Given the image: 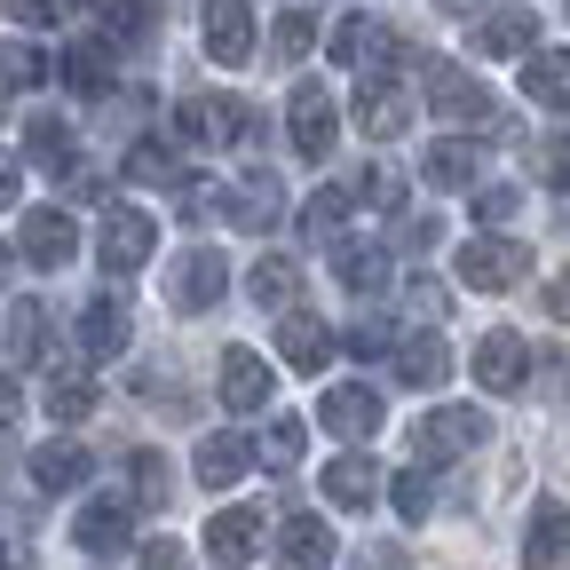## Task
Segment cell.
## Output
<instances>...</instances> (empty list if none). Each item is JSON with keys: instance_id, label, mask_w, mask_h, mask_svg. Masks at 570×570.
<instances>
[{"instance_id": "6da1fadb", "label": "cell", "mask_w": 570, "mask_h": 570, "mask_svg": "<svg viewBox=\"0 0 570 570\" xmlns=\"http://www.w3.org/2000/svg\"><path fill=\"white\" fill-rule=\"evenodd\" d=\"M523 277H531V246H515V238L475 230L460 246V285H468V294H515Z\"/></svg>"}, {"instance_id": "7a4b0ae2", "label": "cell", "mask_w": 570, "mask_h": 570, "mask_svg": "<svg viewBox=\"0 0 570 570\" xmlns=\"http://www.w3.org/2000/svg\"><path fill=\"white\" fill-rule=\"evenodd\" d=\"M151 246H159V223H151L142 206H104V230H96L104 277H135L142 262H151Z\"/></svg>"}, {"instance_id": "3957f363", "label": "cell", "mask_w": 570, "mask_h": 570, "mask_svg": "<svg viewBox=\"0 0 570 570\" xmlns=\"http://www.w3.org/2000/svg\"><path fill=\"white\" fill-rule=\"evenodd\" d=\"M325 56L348 63V71H389V63H404V40H396L381 17L356 9V17H341V24L325 32Z\"/></svg>"}, {"instance_id": "277c9868", "label": "cell", "mask_w": 570, "mask_h": 570, "mask_svg": "<svg viewBox=\"0 0 570 570\" xmlns=\"http://www.w3.org/2000/svg\"><path fill=\"white\" fill-rule=\"evenodd\" d=\"M483 444V404H436V412H420V428H412V452L420 460H460V452H475Z\"/></svg>"}, {"instance_id": "5b68a950", "label": "cell", "mask_w": 570, "mask_h": 570, "mask_svg": "<svg viewBox=\"0 0 570 570\" xmlns=\"http://www.w3.org/2000/svg\"><path fill=\"white\" fill-rule=\"evenodd\" d=\"M230 294V262L223 254H183L175 269H167V309H183V317H198V309H214V302H223Z\"/></svg>"}, {"instance_id": "8992f818", "label": "cell", "mask_w": 570, "mask_h": 570, "mask_svg": "<svg viewBox=\"0 0 570 570\" xmlns=\"http://www.w3.org/2000/svg\"><path fill=\"white\" fill-rule=\"evenodd\" d=\"M523 381H531V341H523V333H508V325L483 333V341H475V389L515 396Z\"/></svg>"}, {"instance_id": "52a82bcc", "label": "cell", "mask_w": 570, "mask_h": 570, "mask_svg": "<svg viewBox=\"0 0 570 570\" xmlns=\"http://www.w3.org/2000/svg\"><path fill=\"white\" fill-rule=\"evenodd\" d=\"M17 254L32 269H63L71 254H80V230H71V214L63 206H32L24 223H17Z\"/></svg>"}, {"instance_id": "ba28073f", "label": "cell", "mask_w": 570, "mask_h": 570, "mask_svg": "<svg viewBox=\"0 0 570 570\" xmlns=\"http://www.w3.org/2000/svg\"><path fill=\"white\" fill-rule=\"evenodd\" d=\"M333 325L309 317V309H277V365H294V373H325L333 365Z\"/></svg>"}, {"instance_id": "9c48e42d", "label": "cell", "mask_w": 570, "mask_h": 570, "mask_svg": "<svg viewBox=\"0 0 570 570\" xmlns=\"http://www.w3.org/2000/svg\"><path fill=\"white\" fill-rule=\"evenodd\" d=\"M198 24H206V56L238 71V63L254 56V24H262V17L246 9V0H206V17H198Z\"/></svg>"}, {"instance_id": "30bf717a", "label": "cell", "mask_w": 570, "mask_h": 570, "mask_svg": "<svg viewBox=\"0 0 570 570\" xmlns=\"http://www.w3.org/2000/svg\"><path fill=\"white\" fill-rule=\"evenodd\" d=\"M428 71V104L444 119H468V127H491V88H475L460 63H420Z\"/></svg>"}, {"instance_id": "8fae6325", "label": "cell", "mask_w": 570, "mask_h": 570, "mask_svg": "<svg viewBox=\"0 0 570 570\" xmlns=\"http://www.w3.org/2000/svg\"><path fill=\"white\" fill-rule=\"evenodd\" d=\"M285 127H294V159H325L333 151V96L294 80V104H285Z\"/></svg>"}, {"instance_id": "7c38bea8", "label": "cell", "mask_w": 570, "mask_h": 570, "mask_svg": "<svg viewBox=\"0 0 570 570\" xmlns=\"http://www.w3.org/2000/svg\"><path fill=\"white\" fill-rule=\"evenodd\" d=\"M71 539H80V554H96V562L135 554V523H127V508H119V499H96V508H80Z\"/></svg>"}, {"instance_id": "4fadbf2b", "label": "cell", "mask_w": 570, "mask_h": 570, "mask_svg": "<svg viewBox=\"0 0 570 570\" xmlns=\"http://www.w3.org/2000/svg\"><path fill=\"white\" fill-rule=\"evenodd\" d=\"M356 127H365L373 142H396L412 127V88H396L389 71H381L373 88H356Z\"/></svg>"}, {"instance_id": "5bb4252c", "label": "cell", "mask_w": 570, "mask_h": 570, "mask_svg": "<svg viewBox=\"0 0 570 570\" xmlns=\"http://www.w3.org/2000/svg\"><path fill=\"white\" fill-rule=\"evenodd\" d=\"M468 40H475V56H531L539 48V17L531 9H499V17H475Z\"/></svg>"}, {"instance_id": "9a60e30c", "label": "cell", "mask_w": 570, "mask_h": 570, "mask_svg": "<svg viewBox=\"0 0 570 570\" xmlns=\"http://www.w3.org/2000/svg\"><path fill=\"white\" fill-rule=\"evenodd\" d=\"M420 175L436 183V190H475L483 183V151L460 142V135H444V142H428V151H420Z\"/></svg>"}, {"instance_id": "2e32d148", "label": "cell", "mask_w": 570, "mask_h": 570, "mask_svg": "<svg viewBox=\"0 0 570 570\" xmlns=\"http://www.w3.org/2000/svg\"><path fill=\"white\" fill-rule=\"evenodd\" d=\"M325 499H333V508H356V515H365L373 499H381V460H365V452H341V460L325 468Z\"/></svg>"}, {"instance_id": "e0dca14e", "label": "cell", "mask_w": 570, "mask_h": 570, "mask_svg": "<svg viewBox=\"0 0 570 570\" xmlns=\"http://www.w3.org/2000/svg\"><path fill=\"white\" fill-rule=\"evenodd\" d=\"M175 135L190 142V151H198V142H230V135H246V104H175Z\"/></svg>"}, {"instance_id": "ac0fdd59", "label": "cell", "mask_w": 570, "mask_h": 570, "mask_svg": "<svg viewBox=\"0 0 570 570\" xmlns=\"http://www.w3.org/2000/svg\"><path fill=\"white\" fill-rule=\"evenodd\" d=\"M127 333H135V325H127V302H119V294H96V302L80 309V348L96 356V365L127 348Z\"/></svg>"}, {"instance_id": "d6986e66", "label": "cell", "mask_w": 570, "mask_h": 570, "mask_svg": "<svg viewBox=\"0 0 570 570\" xmlns=\"http://www.w3.org/2000/svg\"><path fill=\"white\" fill-rule=\"evenodd\" d=\"M246 468H254L246 436H198V452H190V475H198L206 491H230V483H238Z\"/></svg>"}, {"instance_id": "ffe728a7", "label": "cell", "mask_w": 570, "mask_h": 570, "mask_svg": "<svg viewBox=\"0 0 570 570\" xmlns=\"http://www.w3.org/2000/svg\"><path fill=\"white\" fill-rule=\"evenodd\" d=\"M88 468H96V460L71 444V436H56V444H40V452L24 460V475H32L40 491H80V483H88Z\"/></svg>"}, {"instance_id": "44dd1931", "label": "cell", "mask_w": 570, "mask_h": 570, "mask_svg": "<svg viewBox=\"0 0 570 570\" xmlns=\"http://www.w3.org/2000/svg\"><path fill=\"white\" fill-rule=\"evenodd\" d=\"M523 96L539 104V111H570V48H531L523 56Z\"/></svg>"}, {"instance_id": "7402d4cb", "label": "cell", "mask_w": 570, "mask_h": 570, "mask_svg": "<svg viewBox=\"0 0 570 570\" xmlns=\"http://www.w3.org/2000/svg\"><path fill=\"white\" fill-rule=\"evenodd\" d=\"M333 277H341V294H348V302H373L381 285H389V254H381V246H348V238H341V246H333Z\"/></svg>"}, {"instance_id": "603a6c76", "label": "cell", "mask_w": 570, "mask_h": 570, "mask_svg": "<svg viewBox=\"0 0 570 570\" xmlns=\"http://www.w3.org/2000/svg\"><path fill=\"white\" fill-rule=\"evenodd\" d=\"M317 420L333 428V436H341V444H365V436H373V428H381V396H373V389H333Z\"/></svg>"}, {"instance_id": "cb8c5ba5", "label": "cell", "mask_w": 570, "mask_h": 570, "mask_svg": "<svg viewBox=\"0 0 570 570\" xmlns=\"http://www.w3.org/2000/svg\"><path fill=\"white\" fill-rule=\"evenodd\" d=\"M223 404L230 412H262L269 404V365L254 348H223Z\"/></svg>"}, {"instance_id": "d4e9b609", "label": "cell", "mask_w": 570, "mask_h": 570, "mask_svg": "<svg viewBox=\"0 0 570 570\" xmlns=\"http://www.w3.org/2000/svg\"><path fill=\"white\" fill-rule=\"evenodd\" d=\"M254 547H262V515L254 508H223V515L206 523V554L214 562H246Z\"/></svg>"}, {"instance_id": "484cf974", "label": "cell", "mask_w": 570, "mask_h": 570, "mask_svg": "<svg viewBox=\"0 0 570 570\" xmlns=\"http://www.w3.org/2000/svg\"><path fill=\"white\" fill-rule=\"evenodd\" d=\"M348 206H356V190H348V183L317 190V198L302 206V238H317V246H341V238H348Z\"/></svg>"}, {"instance_id": "4316f807", "label": "cell", "mask_w": 570, "mask_h": 570, "mask_svg": "<svg viewBox=\"0 0 570 570\" xmlns=\"http://www.w3.org/2000/svg\"><path fill=\"white\" fill-rule=\"evenodd\" d=\"M48 356V317H40V302H9V373H24V365H40Z\"/></svg>"}, {"instance_id": "83f0119b", "label": "cell", "mask_w": 570, "mask_h": 570, "mask_svg": "<svg viewBox=\"0 0 570 570\" xmlns=\"http://www.w3.org/2000/svg\"><path fill=\"white\" fill-rule=\"evenodd\" d=\"M396 373H404L412 389H444L452 356H444V341H436V333H404V348H396Z\"/></svg>"}, {"instance_id": "f1b7e54d", "label": "cell", "mask_w": 570, "mask_h": 570, "mask_svg": "<svg viewBox=\"0 0 570 570\" xmlns=\"http://www.w3.org/2000/svg\"><path fill=\"white\" fill-rule=\"evenodd\" d=\"M63 80L104 104V88H111V48H104V40H71V48H63Z\"/></svg>"}, {"instance_id": "f546056e", "label": "cell", "mask_w": 570, "mask_h": 570, "mask_svg": "<svg viewBox=\"0 0 570 570\" xmlns=\"http://www.w3.org/2000/svg\"><path fill=\"white\" fill-rule=\"evenodd\" d=\"M523 562H570V508H547L531 515V539H523Z\"/></svg>"}, {"instance_id": "4dcf8cb0", "label": "cell", "mask_w": 570, "mask_h": 570, "mask_svg": "<svg viewBox=\"0 0 570 570\" xmlns=\"http://www.w3.org/2000/svg\"><path fill=\"white\" fill-rule=\"evenodd\" d=\"M40 404H48V412H56V420L71 428V420H88V412H96V381L63 365V373H48V389H40Z\"/></svg>"}, {"instance_id": "1f68e13d", "label": "cell", "mask_w": 570, "mask_h": 570, "mask_svg": "<svg viewBox=\"0 0 570 570\" xmlns=\"http://www.w3.org/2000/svg\"><path fill=\"white\" fill-rule=\"evenodd\" d=\"M277 554H285V562H333V531H325V515H285Z\"/></svg>"}, {"instance_id": "d6a6232c", "label": "cell", "mask_w": 570, "mask_h": 570, "mask_svg": "<svg viewBox=\"0 0 570 570\" xmlns=\"http://www.w3.org/2000/svg\"><path fill=\"white\" fill-rule=\"evenodd\" d=\"M246 285H254V302H269V309H285L302 294V269H294V254H262L254 269H246Z\"/></svg>"}, {"instance_id": "836d02e7", "label": "cell", "mask_w": 570, "mask_h": 570, "mask_svg": "<svg viewBox=\"0 0 570 570\" xmlns=\"http://www.w3.org/2000/svg\"><path fill=\"white\" fill-rule=\"evenodd\" d=\"M127 183H142V190H183V159L167 151V142H135V151H127Z\"/></svg>"}, {"instance_id": "e575fe53", "label": "cell", "mask_w": 570, "mask_h": 570, "mask_svg": "<svg viewBox=\"0 0 570 570\" xmlns=\"http://www.w3.org/2000/svg\"><path fill=\"white\" fill-rule=\"evenodd\" d=\"M127 499H135V508H167V499H175V475H167L159 452H135L127 460Z\"/></svg>"}, {"instance_id": "d590c367", "label": "cell", "mask_w": 570, "mask_h": 570, "mask_svg": "<svg viewBox=\"0 0 570 570\" xmlns=\"http://www.w3.org/2000/svg\"><path fill=\"white\" fill-rule=\"evenodd\" d=\"M230 223H238V230H269V223H277V175H246V183H238Z\"/></svg>"}, {"instance_id": "8d00e7d4", "label": "cell", "mask_w": 570, "mask_h": 570, "mask_svg": "<svg viewBox=\"0 0 570 570\" xmlns=\"http://www.w3.org/2000/svg\"><path fill=\"white\" fill-rule=\"evenodd\" d=\"M24 151H32L48 175H71V127H63V119H32V127H24Z\"/></svg>"}, {"instance_id": "74e56055", "label": "cell", "mask_w": 570, "mask_h": 570, "mask_svg": "<svg viewBox=\"0 0 570 570\" xmlns=\"http://www.w3.org/2000/svg\"><path fill=\"white\" fill-rule=\"evenodd\" d=\"M238 183H183V223H230Z\"/></svg>"}, {"instance_id": "f35d334b", "label": "cell", "mask_w": 570, "mask_h": 570, "mask_svg": "<svg viewBox=\"0 0 570 570\" xmlns=\"http://www.w3.org/2000/svg\"><path fill=\"white\" fill-rule=\"evenodd\" d=\"M302 452H309V428L302 420H269L262 428V460L269 468H302Z\"/></svg>"}, {"instance_id": "ab89813d", "label": "cell", "mask_w": 570, "mask_h": 570, "mask_svg": "<svg viewBox=\"0 0 570 570\" xmlns=\"http://www.w3.org/2000/svg\"><path fill=\"white\" fill-rule=\"evenodd\" d=\"M428 468H436V460H428ZM428 468H404V475H396V491H389L404 523H428V508H436V483H428Z\"/></svg>"}, {"instance_id": "60d3db41", "label": "cell", "mask_w": 570, "mask_h": 570, "mask_svg": "<svg viewBox=\"0 0 570 570\" xmlns=\"http://www.w3.org/2000/svg\"><path fill=\"white\" fill-rule=\"evenodd\" d=\"M104 40L142 48V40H151V9H142V0H111V9H104Z\"/></svg>"}, {"instance_id": "b9f144b4", "label": "cell", "mask_w": 570, "mask_h": 570, "mask_svg": "<svg viewBox=\"0 0 570 570\" xmlns=\"http://www.w3.org/2000/svg\"><path fill=\"white\" fill-rule=\"evenodd\" d=\"M317 40H325V32H317V17H309V9H285V17H277V56H285V63H302Z\"/></svg>"}, {"instance_id": "7bdbcfd3", "label": "cell", "mask_w": 570, "mask_h": 570, "mask_svg": "<svg viewBox=\"0 0 570 570\" xmlns=\"http://www.w3.org/2000/svg\"><path fill=\"white\" fill-rule=\"evenodd\" d=\"M531 167L547 175V190H570V135H547V142H531Z\"/></svg>"}, {"instance_id": "ee69618b", "label": "cell", "mask_w": 570, "mask_h": 570, "mask_svg": "<svg viewBox=\"0 0 570 570\" xmlns=\"http://www.w3.org/2000/svg\"><path fill=\"white\" fill-rule=\"evenodd\" d=\"M348 190H356V198H365V206H381V214H396V206H404V183H396L389 167H365V175H356Z\"/></svg>"}, {"instance_id": "f6af8a7d", "label": "cell", "mask_w": 570, "mask_h": 570, "mask_svg": "<svg viewBox=\"0 0 570 570\" xmlns=\"http://www.w3.org/2000/svg\"><path fill=\"white\" fill-rule=\"evenodd\" d=\"M40 80H48V63H40V48H32V40H17V48H9V88L24 96V88H40Z\"/></svg>"}, {"instance_id": "bcb514c9", "label": "cell", "mask_w": 570, "mask_h": 570, "mask_svg": "<svg viewBox=\"0 0 570 570\" xmlns=\"http://www.w3.org/2000/svg\"><path fill=\"white\" fill-rule=\"evenodd\" d=\"M508 214H515V190H508V183H491V190L475 183V223H483V230H499Z\"/></svg>"}, {"instance_id": "7dc6e473", "label": "cell", "mask_w": 570, "mask_h": 570, "mask_svg": "<svg viewBox=\"0 0 570 570\" xmlns=\"http://www.w3.org/2000/svg\"><path fill=\"white\" fill-rule=\"evenodd\" d=\"M396 246H404V254H428V246H436V214H404V223H396Z\"/></svg>"}, {"instance_id": "c3c4849f", "label": "cell", "mask_w": 570, "mask_h": 570, "mask_svg": "<svg viewBox=\"0 0 570 570\" xmlns=\"http://www.w3.org/2000/svg\"><path fill=\"white\" fill-rule=\"evenodd\" d=\"M341 348H356V356H381V348H396V333H389V325H356Z\"/></svg>"}, {"instance_id": "681fc988", "label": "cell", "mask_w": 570, "mask_h": 570, "mask_svg": "<svg viewBox=\"0 0 570 570\" xmlns=\"http://www.w3.org/2000/svg\"><path fill=\"white\" fill-rule=\"evenodd\" d=\"M9 17H17V24H24V32H40V24H48V17H56V0H9Z\"/></svg>"}, {"instance_id": "f907efd6", "label": "cell", "mask_w": 570, "mask_h": 570, "mask_svg": "<svg viewBox=\"0 0 570 570\" xmlns=\"http://www.w3.org/2000/svg\"><path fill=\"white\" fill-rule=\"evenodd\" d=\"M547 317H554V325H570V269L547 285Z\"/></svg>"}, {"instance_id": "816d5d0a", "label": "cell", "mask_w": 570, "mask_h": 570, "mask_svg": "<svg viewBox=\"0 0 570 570\" xmlns=\"http://www.w3.org/2000/svg\"><path fill=\"white\" fill-rule=\"evenodd\" d=\"M142 562H151V570H175V562H183V547H175V539H151V547H142Z\"/></svg>"}]
</instances>
